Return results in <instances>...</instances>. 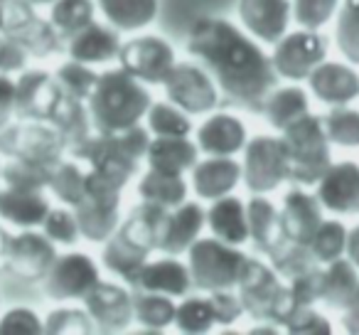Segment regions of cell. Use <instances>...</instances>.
Masks as SVG:
<instances>
[{
    "instance_id": "4dcf8cb0",
    "label": "cell",
    "mask_w": 359,
    "mask_h": 335,
    "mask_svg": "<svg viewBox=\"0 0 359 335\" xmlns=\"http://www.w3.org/2000/svg\"><path fill=\"white\" fill-rule=\"evenodd\" d=\"M357 286L359 269L347 256H339V259L330 261L323 269V274H320V303L342 310L352 301Z\"/></svg>"
},
{
    "instance_id": "7a4b0ae2",
    "label": "cell",
    "mask_w": 359,
    "mask_h": 335,
    "mask_svg": "<svg viewBox=\"0 0 359 335\" xmlns=\"http://www.w3.org/2000/svg\"><path fill=\"white\" fill-rule=\"evenodd\" d=\"M150 104V91L126 70L101 72L86 101L96 133H118L130 126H138L148 114Z\"/></svg>"
},
{
    "instance_id": "d6a6232c",
    "label": "cell",
    "mask_w": 359,
    "mask_h": 335,
    "mask_svg": "<svg viewBox=\"0 0 359 335\" xmlns=\"http://www.w3.org/2000/svg\"><path fill=\"white\" fill-rule=\"evenodd\" d=\"M168 212H170L168 207H158V205H150V202L140 200V205H135L133 210L128 212V217L121 222L116 232H121L126 239L135 242V244L143 247V249L153 251V249H158V239H160V232H163Z\"/></svg>"
},
{
    "instance_id": "11a10c76",
    "label": "cell",
    "mask_w": 359,
    "mask_h": 335,
    "mask_svg": "<svg viewBox=\"0 0 359 335\" xmlns=\"http://www.w3.org/2000/svg\"><path fill=\"white\" fill-rule=\"evenodd\" d=\"M285 333L290 335H330L332 333V323L325 318L323 313L313 308V306H303L298 308L288 320H285Z\"/></svg>"
},
{
    "instance_id": "6f0895ef",
    "label": "cell",
    "mask_w": 359,
    "mask_h": 335,
    "mask_svg": "<svg viewBox=\"0 0 359 335\" xmlns=\"http://www.w3.org/2000/svg\"><path fill=\"white\" fill-rule=\"evenodd\" d=\"M320 274H323V266H318V269L288 281V291L298 308H303V306H315L320 301Z\"/></svg>"
},
{
    "instance_id": "484cf974",
    "label": "cell",
    "mask_w": 359,
    "mask_h": 335,
    "mask_svg": "<svg viewBox=\"0 0 359 335\" xmlns=\"http://www.w3.org/2000/svg\"><path fill=\"white\" fill-rule=\"evenodd\" d=\"M133 286L135 289L158 291V294L180 298V296H187V291H190V286H192L190 266L182 264L177 256L165 254L163 259L145 261V266L140 269Z\"/></svg>"
},
{
    "instance_id": "1f68e13d",
    "label": "cell",
    "mask_w": 359,
    "mask_h": 335,
    "mask_svg": "<svg viewBox=\"0 0 359 335\" xmlns=\"http://www.w3.org/2000/svg\"><path fill=\"white\" fill-rule=\"evenodd\" d=\"M150 251L138 247L135 242L126 239L121 232H114L109 239L104 242V251H101V264L111 271V274L121 276L126 284H135L140 269L148 261Z\"/></svg>"
},
{
    "instance_id": "9c48e42d",
    "label": "cell",
    "mask_w": 359,
    "mask_h": 335,
    "mask_svg": "<svg viewBox=\"0 0 359 335\" xmlns=\"http://www.w3.org/2000/svg\"><path fill=\"white\" fill-rule=\"evenodd\" d=\"M163 89L168 101L187 111L190 116L210 114L219 106V86L212 74L195 62H175L172 70L163 79Z\"/></svg>"
},
{
    "instance_id": "603a6c76",
    "label": "cell",
    "mask_w": 359,
    "mask_h": 335,
    "mask_svg": "<svg viewBox=\"0 0 359 335\" xmlns=\"http://www.w3.org/2000/svg\"><path fill=\"white\" fill-rule=\"evenodd\" d=\"M65 52L69 60L84 62V65H106L118 60L121 37L116 27H106L101 22H89L84 30L74 32L65 42Z\"/></svg>"
},
{
    "instance_id": "bcb514c9",
    "label": "cell",
    "mask_w": 359,
    "mask_h": 335,
    "mask_svg": "<svg viewBox=\"0 0 359 335\" xmlns=\"http://www.w3.org/2000/svg\"><path fill=\"white\" fill-rule=\"evenodd\" d=\"M325 133L330 143L339 148H359V111L347 106H332L323 116Z\"/></svg>"
},
{
    "instance_id": "db71d44e",
    "label": "cell",
    "mask_w": 359,
    "mask_h": 335,
    "mask_svg": "<svg viewBox=\"0 0 359 335\" xmlns=\"http://www.w3.org/2000/svg\"><path fill=\"white\" fill-rule=\"evenodd\" d=\"M45 323L32 308H11L0 318V335H42Z\"/></svg>"
},
{
    "instance_id": "816d5d0a",
    "label": "cell",
    "mask_w": 359,
    "mask_h": 335,
    "mask_svg": "<svg viewBox=\"0 0 359 335\" xmlns=\"http://www.w3.org/2000/svg\"><path fill=\"white\" fill-rule=\"evenodd\" d=\"M42 232L55 244H76V239L81 237L74 210H67V207H50L47 217L42 220Z\"/></svg>"
},
{
    "instance_id": "91938a15",
    "label": "cell",
    "mask_w": 359,
    "mask_h": 335,
    "mask_svg": "<svg viewBox=\"0 0 359 335\" xmlns=\"http://www.w3.org/2000/svg\"><path fill=\"white\" fill-rule=\"evenodd\" d=\"M15 116V81L0 72V129H6Z\"/></svg>"
},
{
    "instance_id": "ffe728a7",
    "label": "cell",
    "mask_w": 359,
    "mask_h": 335,
    "mask_svg": "<svg viewBox=\"0 0 359 335\" xmlns=\"http://www.w3.org/2000/svg\"><path fill=\"white\" fill-rule=\"evenodd\" d=\"M278 217L285 239L308 244L315 232H318V227L323 225V205H320L315 192L295 188V190L283 195Z\"/></svg>"
},
{
    "instance_id": "7c38bea8",
    "label": "cell",
    "mask_w": 359,
    "mask_h": 335,
    "mask_svg": "<svg viewBox=\"0 0 359 335\" xmlns=\"http://www.w3.org/2000/svg\"><path fill=\"white\" fill-rule=\"evenodd\" d=\"M99 281V264L89 254L67 251V254H57L55 264L50 266L47 276L42 279V286H45V294L52 301L65 303V301L84 298Z\"/></svg>"
},
{
    "instance_id": "8d00e7d4",
    "label": "cell",
    "mask_w": 359,
    "mask_h": 335,
    "mask_svg": "<svg viewBox=\"0 0 359 335\" xmlns=\"http://www.w3.org/2000/svg\"><path fill=\"white\" fill-rule=\"evenodd\" d=\"M175 308L177 303L172 301V296L143 289L133 294V320H138L145 330H153V333H160L170 323H175Z\"/></svg>"
},
{
    "instance_id": "4316f807",
    "label": "cell",
    "mask_w": 359,
    "mask_h": 335,
    "mask_svg": "<svg viewBox=\"0 0 359 335\" xmlns=\"http://www.w3.org/2000/svg\"><path fill=\"white\" fill-rule=\"evenodd\" d=\"M50 212V202L42 190H22V188L6 185L0 188V220L15 225L20 230L42 225Z\"/></svg>"
},
{
    "instance_id": "7402d4cb",
    "label": "cell",
    "mask_w": 359,
    "mask_h": 335,
    "mask_svg": "<svg viewBox=\"0 0 359 335\" xmlns=\"http://www.w3.org/2000/svg\"><path fill=\"white\" fill-rule=\"evenodd\" d=\"M308 86L318 101L327 106H347L359 96V74L342 62H327L315 67Z\"/></svg>"
},
{
    "instance_id": "277c9868",
    "label": "cell",
    "mask_w": 359,
    "mask_h": 335,
    "mask_svg": "<svg viewBox=\"0 0 359 335\" xmlns=\"http://www.w3.org/2000/svg\"><path fill=\"white\" fill-rule=\"evenodd\" d=\"M150 138L153 133L140 124L118 133H94L79 158L91 165V171H99L101 176L126 188L138 173L140 160L148 153Z\"/></svg>"
},
{
    "instance_id": "ac0fdd59",
    "label": "cell",
    "mask_w": 359,
    "mask_h": 335,
    "mask_svg": "<svg viewBox=\"0 0 359 335\" xmlns=\"http://www.w3.org/2000/svg\"><path fill=\"white\" fill-rule=\"evenodd\" d=\"M318 200L325 210L337 215L359 212V163L342 160L332 163L318 180Z\"/></svg>"
},
{
    "instance_id": "2e32d148",
    "label": "cell",
    "mask_w": 359,
    "mask_h": 335,
    "mask_svg": "<svg viewBox=\"0 0 359 335\" xmlns=\"http://www.w3.org/2000/svg\"><path fill=\"white\" fill-rule=\"evenodd\" d=\"M81 301L96 333H121L133 320V294L121 284L99 281Z\"/></svg>"
},
{
    "instance_id": "be15d7a7",
    "label": "cell",
    "mask_w": 359,
    "mask_h": 335,
    "mask_svg": "<svg viewBox=\"0 0 359 335\" xmlns=\"http://www.w3.org/2000/svg\"><path fill=\"white\" fill-rule=\"evenodd\" d=\"M11 244H13V235L0 225V271L8 266V254H11Z\"/></svg>"
},
{
    "instance_id": "44dd1931",
    "label": "cell",
    "mask_w": 359,
    "mask_h": 335,
    "mask_svg": "<svg viewBox=\"0 0 359 335\" xmlns=\"http://www.w3.org/2000/svg\"><path fill=\"white\" fill-rule=\"evenodd\" d=\"M241 183V163L234 155H207L192 165V190L200 200H219L231 195Z\"/></svg>"
},
{
    "instance_id": "7bdbcfd3",
    "label": "cell",
    "mask_w": 359,
    "mask_h": 335,
    "mask_svg": "<svg viewBox=\"0 0 359 335\" xmlns=\"http://www.w3.org/2000/svg\"><path fill=\"white\" fill-rule=\"evenodd\" d=\"M148 131L153 136H190L192 121L190 114L175 106L172 101H153L145 114Z\"/></svg>"
},
{
    "instance_id": "ab89813d",
    "label": "cell",
    "mask_w": 359,
    "mask_h": 335,
    "mask_svg": "<svg viewBox=\"0 0 359 335\" xmlns=\"http://www.w3.org/2000/svg\"><path fill=\"white\" fill-rule=\"evenodd\" d=\"M15 40L20 42L27 50V55L35 57V60H47V57L65 50V37L60 35V30L52 25V20H45V18H40V15H37Z\"/></svg>"
},
{
    "instance_id": "94428289",
    "label": "cell",
    "mask_w": 359,
    "mask_h": 335,
    "mask_svg": "<svg viewBox=\"0 0 359 335\" xmlns=\"http://www.w3.org/2000/svg\"><path fill=\"white\" fill-rule=\"evenodd\" d=\"M339 323H342V328L347 330V333L359 335V286H357V291H354L352 301L339 310Z\"/></svg>"
},
{
    "instance_id": "8992f818",
    "label": "cell",
    "mask_w": 359,
    "mask_h": 335,
    "mask_svg": "<svg viewBox=\"0 0 359 335\" xmlns=\"http://www.w3.org/2000/svg\"><path fill=\"white\" fill-rule=\"evenodd\" d=\"M246 259L249 256L241 251V247L226 244L217 237H200L187 249L192 286L207 291V294L219 289H234L239 284Z\"/></svg>"
},
{
    "instance_id": "e575fe53",
    "label": "cell",
    "mask_w": 359,
    "mask_h": 335,
    "mask_svg": "<svg viewBox=\"0 0 359 335\" xmlns=\"http://www.w3.org/2000/svg\"><path fill=\"white\" fill-rule=\"evenodd\" d=\"M106 22L121 32L148 27L158 18L160 0H96Z\"/></svg>"
},
{
    "instance_id": "52a82bcc",
    "label": "cell",
    "mask_w": 359,
    "mask_h": 335,
    "mask_svg": "<svg viewBox=\"0 0 359 335\" xmlns=\"http://www.w3.org/2000/svg\"><path fill=\"white\" fill-rule=\"evenodd\" d=\"M121 192H123V185L101 176L99 171L86 173V195L79 205H74V215L84 239L104 244L118 230Z\"/></svg>"
},
{
    "instance_id": "e7e4bbea",
    "label": "cell",
    "mask_w": 359,
    "mask_h": 335,
    "mask_svg": "<svg viewBox=\"0 0 359 335\" xmlns=\"http://www.w3.org/2000/svg\"><path fill=\"white\" fill-rule=\"evenodd\" d=\"M32 6H52V3H55V0H30Z\"/></svg>"
},
{
    "instance_id": "83f0119b",
    "label": "cell",
    "mask_w": 359,
    "mask_h": 335,
    "mask_svg": "<svg viewBox=\"0 0 359 335\" xmlns=\"http://www.w3.org/2000/svg\"><path fill=\"white\" fill-rule=\"evenodd\" d=\"M246 220H249V239L254 242V249L259 254L269 256L285 242L278 207L266 195H254L246 202Z\"/></svg>"
},
{
    "instance_id": "c3c4849f",
    "label": "cell",
    "mask_w": 359,
    "mask_h": 335,
    "mask_svg": "<svg viewBox=\"0 0 359 335\" xmlns=\"http://www.w3.org/2000/svg\"><path fill=\"white\" fill-rule=\"evenodd\" d=\"M55 77L60 81L65 96H72V99H79V101H89L91 91H94L96 81H99V72H94L89 65L76 60H67L55 72Z\"/></svg>"
},
{
    "instance_id": "9a60e30c",
    "label": "cell",
    "mask_w": 359,
    "mask_h": 335,
    "mask_svg": "<svg viewBox=\"0 0 359 335\" xmlns=\"http://www.w3.org/2000/svg\"><path fill=\"white\" fill-rule=\"evenodd\" d=\"M57 259V247L45 232L22 230L20 235L13 237L11 254H8V266L15 279L25 284H37L47 276L50 266Z\"/></svg>"
},
{
    "instance_id": "03108f58",
    "label": "cell",
    "mask_w": 359,
    "mask_h": 335,
    "mask_svg": "<svg viewBox=\"0 0 359 335\" xmlns=\"http://www.w3.org/2000/svg\"><path fill=\"white\" fill-rule=\"evenodd\" d=\"M0 173H3V168H0Z\"/></svg>"
},
{
    "instance_id": "d4e9b609",
    "label": "cell",
    "mask_w": 359,
    "mask_h": 335,
    "mask_svg": "<svg viewBox=\"0 0 359 335\" xmlns=\"http://www.w3.org/2000/svg\"><path fill=\"white\" fill-rule=\"evenodd\" d=\"M84 104L86 101L65 96L50 121L52 129H55L57 136L62 138L65 153H72L74 158H79L84 145L89 143L91 136H94V124H91L89 106H84Z\"/></svg>"
},
{
    "instance_id": "5b68a950",
    "label": "cell",
    "mask_w": 359,
    "mask_h": 335,
    "mask_svg": "<svg viewBox=\"0 0 359 335\" xmlns=\"http://www.w3.org/2000/svg\"><path fill=\"white\" fill-rule=\"evenodd\" d=\"M236 289H239L244 313H249L256 323L285 325V320L298 310L288 284H280V276L273 271V266L264 264L254 256L246 259Z\"/></svg>"
},
{
    "instance_id": "3957f363",
    "label": "cell",
    "mask_w": 359,
    "mask_h": 335,
    "mask_svg": "<svg viewBox=\"0 0 359 335\" xmlns=\"http://www.w3.org/2000/svg\"><path fill=\"white\" fill-rule=\"evenodd\" d=\"M280 140L288 153V180L300 188L318 185L325 171L332 165L330 138L325 133L323 116L308 111L280 131Z\"/></svg>"
},
{
    "instance_id": "8fae6325",
    "label": "cell",
    "mask_w": 359,
    "mask_h": 335,
    "mask_svg": "<svg viewBox=\"0 0 359 335\" xmlns=\"http://www.w3.org/2000/svg\"><path fill=\"white\" fill-rule=\"evenodd\" d=\"M327 60V40L318 30H295L285 32L271 52V62L280 79L308 81L315 67Z\"/></svg>"
},
{
    "instance_id": "681fc988",
    "label": "cell",
    "mask_w": 359,
    "mask_h": 335,
    "mask_svg": "<svg viewBox=\"0 0 359 335\" xmlns=\"http://www.w3.org/2000/svg\"><path fill=\"white\" fill-rule=\"evenodd\" d=\"M45 333L47 335H89L96 333L94 320L86 313V308H72L62 306L47 313L45 318Z\"/></svg>"
},
{
    "instance_id": "680465c9",
    "label": "cell",
    "mask_w": 359,
    "mask_h": 335,
    "mask_svg": "<svg viewBox=\"0 0 359 335\" xmlns=\"http://www.w3.org/2000/svg\"><path fill=\"white\" fill-rule=\"evenodd\" d=\"M27 50L11 35L0 32V72L3 74H13V72H22L27 65Z\"/></svg>"
},
{
    "instance_id": "f6af8a7d",
    "label": "cell",
    "mask_w": 359,
    "mask_h": 335,
    "mask_svg": "<svg viewBox=\"0 0 359 335\" xmlns=\"http://www.w3.org/2000/svg\"><path fill=\"white\" fill-rule=\"evenodd\" d=\"M175 328L185 335H205L215 328V313H212L210 296H190L175 308Z\"/></svg>"
},
{
    "instance_id": "9f6ffc18",
    "label": "cell",
    "mask_w": 359,
    "mask_h": 335,
    "mask_svg": "<svg viewBox=\"0 0 359 335\" xmlns=\"http://www.w3.org/2000/svg\"><path fill=\"white\" fill-rule=\"evenodd\" d=\"M212 313H215V323L231 325L244 315V306L239 301V294H231V289H219L210 294Z\"/></svg>"
},
{
    "instance_id": "f35d334b",
    "label": "cell",
    "mask_w": 359,
    "mask_h": 335,
    "mask_svg": "<svg viewBox=\"0 0 359 335\" xmlns=\"http://www.w3.org/2000/svg\"><path fill=\"white\" fill-rule=\"evenodd\" d=\"M96 18V3L94 0H55L50 11L52 25L60 30L65 42L69 40L74 32L84 30L89 22Z\"/></svg>"
},
{
    "instance_id": "4fadbf2b",
    "label": "cell",
    "mask_w": 359,
    "mask_h": 335,
    "mask_svg": "<svg viewBox=\"0 0 359 335\" xmlns=\"http://www.w3.org/2000/svg\"><path fill=\"white\" fill-rule=\"evenodd\" d=\"M118 62L121 70H126L143 84H163V79L177 60H175L172 45L165 37L140 35L121 45Z\"/></svg>"
},
{
    "instance_id": "ee69618b",
    "label": "cell",
    "mask_w": 359,
    "mask_h": 335,
    "mask_svg": "<svg viewBox=\"0 0 359 335\" xmlns=\"http://www.w3.org/2000/svg\"><path fill=\"white\" fill-rule=\"evenodd\" d=\"M55 165H42L32 163V160H8L3 165V173H0V180L6 185L22 188V190H45L50 188V178Z\"/></svg>"
},
{
    "instance_id": "ba28073f",
    "label": "cell",
    "mask_w": 359,
    "mask_h": 335,
    "mask_svg": "<svg viewBox=\"0 0 359 335\" xmlns=\"http://www.w3.org/2000/svg\"><path fill=\"white\" fill-rule=\"evenodd\" d=\"M241 153V183L254 195H269L288 180V153L280 136H254Z\"/></svg>"
},
{
    "instance_id": "cb8c5ba5",
    "label": "cell",
    "mask_w": 359,
    "mask_h": 335,
    "mask_svg": "<svg viewBox=\"0 0 359 335\" xmlns=\"http://www.w3.org/2000/svg\"><path fill=\"white\" fill-rule=\"evenodd\" d=\"M249 133L239 116L234 114H212L197 129V148L205 155H236L244 150Z\"/></svg>"
},
{
    "instance_id": "f5cc1de1",
    "label": "cell",
    "mask_w": 359,
    "mask_h": 335,
    "mask_svg": "<svg viewBox=\"0 0 359 335\" xmlns=\"http://www.w3.org/2000/svg\"><path fill=\"white\" fill-rule=\"evenodd\" d=\"M37 18L30 0H0V32L18 37Z\"/></svg>"
},
{
    "instance_id": "d6986e66",
    "label": "cell",
    "mask_w": 359,
    "mask_h": 335,
    "mask_svg": "<svg viewBox=\"0 0 359 335\" xmlns=\"http://www.w3.org/2000/svg\"><path fill=\"white\" fill-rule=\"evenodd\" d=\"M207 225V212L202 210L200 202H182V205L172 207L165 217L163 232H160L158 249L163 254L180 256L187 254L192 244L200 239L202 227Z\"/></svg>"
},
{
    "instance_id": "836d02e7",
    "label": "cell",
    "mask_w": 359,
    "mask_h": 335,
    "mask_svg": "<svg viewBox=\"0 0 359 335\" xmlns=\"http://www.w3.org/2000/svg\"><path fill=\"white\" fill-rule=\"evenodd\" d=\"M138 197L150 205L172 210L187 200V183L182 180L180 173L148 168L138 180Z\"/></svg>"
},
{
    "instance_id": "f907efd6",
    "label": "cell",
    "mask_w": 359,
    "mask_h": 335,
    "mask_svg": "<svg viewBox=\"0 0 359 335\" xmlns=\"http://www.w3.org/2000/svg\"><path fill=\"white\" fill-rule=\"evenodd\" d=\"M293 20L303 30H320L337 15L339 0H290Z\"/></svg>"
},
{
    "instance_id": "74e56055",
    "label": "cell",
    "mask_w": 359,
    "mask_h": 335,
    "mask_svg": "<svg viewBox=\"0 0 359 335\" xmlns=\"http://www.w3.org/2000/svg\"><path fill=\"white\" fill-rule=\"evenodd\" d=\"M269 259H271L273 271L283 281H290V279H295V276H303L320 266V261L315 259V254L310 251L308 244H300V242H290V239H285L278 249L271 251Z\"/></svg>"
},
{
    "instance_id": "7dc6e473",
    "label": "cell",
    "mask_w": 359,
    "mask_h": 335,
    "mask_svg": "<svg viewBox=\"0 0 359 335\" xmlns=\"http://www.w3.org/2000/svg\"><path fill=\"white\" fill-rule=\"evenodd\" d=\"M344 244H347V227L339 220H323L313 239L308 242L310 251L320 264H330V261L344 256Z\"/></svg>"
},
{
    "instance_id": "5bb4252c",
    "label": "cell",
    "mask_w": 359,
    "mask_h": 335,
    "mask_svg": "<svg viewBox=\"0 0 359 335\" xmlns=\"http://www.w3.org/2000/svg\"><path fill=\"white\" fill-rule=\"evenodd\" d=\"M65 99L60 81L45 70H22L15 81V119L50 124Z\"/></svg>"
},
{
    "instance_id": "6125c7cd",
    "label": "cell",
    "mask_w": 359,
    "mask_h": 335,
    "mask_svg": "<svg viewBox=\"0 0 359 335\" xmlns=\"http://www.w3.org/2000/svg\"><path fill=\"white\" fill-rule=\"evenodd\" d=\"M344 256L359 269V225L347 230V244H344Z\"/></svg>"
},
{
    "instance_id": "f546056e",
    "label": "cell",
    "mask_w": 359,
    "mask_h": 335,
    "mask_svg": "<svg viewBox=\"0 0 359 335\" xmlns=\"http://www.w3.org/2000/svg\"><path fill=\"white\" fill-rule=\"evenodd\" d=\"M145 160L148 168L182 176L185 171H192V165L200 160V148L187 136H153Z\"/></svg>"
},
{
    "instance_id": "e0dca14e",
    "label": "cell",
    "mask_w": 359,
    "mask_h": 335,
    "mask_svg": "<svg viewBox=\"0 0 359 335\" xmlns=\"http://www.w3.org/2000/svg\"><path fill=\"white\" fill-rule=\"evenodd\" d=\"M236 11L241 27L264 45H276L293 20L290 0H239Z\"/></svg>"
},
{
    "instance_id": "30bf717a",
    "label": "cell",
    "mask_w": 359,
    "mask_h": 335,
    "mask_svg": "<svg viewBox=\"0 0 359 335\" xmlns=\"http://www.w3.org/2000/svg\"><path fill=\"white\" fill-rule=\"evenodd\" d=\"M65 153L57 131L42 121H18L0 129V155L8 160H32L42 165H57Z\"/></svg>"
},
{
    "instance_id": "6da1fadb",
    "label": "cell",
    "mask_w": 359,
    "mask_h": 335,
    "mask_svg": "<svg viewBox=\"0 0 359 335\" xmlns=\"http://www.w3.org/2000/svg\"><path fill=\"white\" fill-rule=\"evenodd\" d=\"M187 52L212 74L224 101L246 111H264L278 86L273 62L249 32L224 18L202 15L187 30Z\"/></svg>"
},
{
    "instance_id": "f1b7e54d",
    "label": "cell",
    "mask_w": 359,
    "mask_h": 335,
    "mask_svg": "<svg viewBox=\"0 0 359 335\" xmlns=\"http://www.w3.org/2000/svg\"><path fill=\"white\" fill-rule=\"evenodd\" d=\"M207 227L212 237L226 242V244L241 247L249 242V220H246V202L234 195H224L219 200H212L207 210Z\"/></svg>"
},
{
    "instance_id": "d590c367",
    "label": "cell",
    "mask_w": 359,
    "mask_h": 335,
    "mask_svg": "<svg viewBox=\"0 0 359 335\" xmlns=\"http://www.w3.org/2000/svg\"><path fill=\"white\" fill-rule=\"evenodd\" d=\"M310 111V101L303 86H276L269 94L261 114L266 116L271 126L276 131H283L285 126H290L293 121H298L300 116H305Z\"/></svg>"
},
{
    "instance_id": "60d3db41",
    "label": "cell",
    "mask_w": 359,
    "mask_h": 335,
    "mask_svg": "<svg viewBox=\"0 0 359 335\" xmlns=\"http://www.w3.org/2000/svg\"><path fill=\"white\" fill-rule=\"evenodd\" d=\"M50 190L62 205H79L86 195V173L74 160H60L50 178Z\"/></svg>"
},
{
    "instance_id": "b9f144b4",
    "label": "cell",
    "mask_w": 359,
    "mask_h": 335,
    "mask_svg": "<svg viewBox=\"0 0 359 335\" xmlns=\"http://www.w3.org/2000/svg\"><path fill=\"white\" fill-rule=\"evenodd\" d=\"M337 50L349 65L359 67V0H342L337 8V27H334Z\"/></svg>"
}]
</instances>
